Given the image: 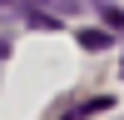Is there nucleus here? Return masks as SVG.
<instances>
[{"mask_svg":"<svg viewBox=\"0 0 124 120\" xmlns=\"http://www.w3.org/2000/svg\"><path fill=\"white\" fill-rule=\"evenodd\" d=\"M5 55H10V40H0V60H5Z\"/></svg>","mask_w":124,"mask_h":120,"instance_id":"4","label":"nucleus"},{"mask_svg":"<svg viewBox=\"0 0 124 120\" xmlns=\"http://www.w3.org/2000/svg\"><path fill=\"white\" fill-rule=\"evenodd\" d=\"M79 45H85V50H104L109 35H104V30H79Z\"/></svg>","mask_w":124,"mask_h":120,"instance_id":"1","label":"nucleus"},{"mask_svg":"<svg viewBox=\"0 0 124 120\" xmlns=\"http://www.w3.org/2000/svg\"><path fill=\"white\" fill-rule=\"evenodd\" d=\"M5 5H10V0H0V10H5Z\"/></svg>","mask_w":124,"mask_h":120,"instance_id":"5","label":"nucleus"},{"mask_svg":"<svg viewBox=\"0 0 124 120\" xmlns=\"http://www.w3.org/2000/svg\"><path fill=\"white\" fill-rule=\"evenodd\" d=\"M25 20H30L35 30H55V25H60L55 15H45V10H30V5H25Z\"/></svg>","mask_w":124,"mask_h":120,"instance_id":"2","label":"nucleus"},{"mask_svg":"<svg viewBox=\"0 0 124 120\" xmlns=\"http://www.w3.org/2000/svg\"><path fill=\"white\" fill-rule=\"evenodd\" d=\"M94 5H99V15H104V20H109V25H114V30H124V15H119L114 5H109V0H94Z\"/></svg>","mask_w":124,"mask_h":120,"instance_id":"3","label":"nucleus"}]
</instances>
